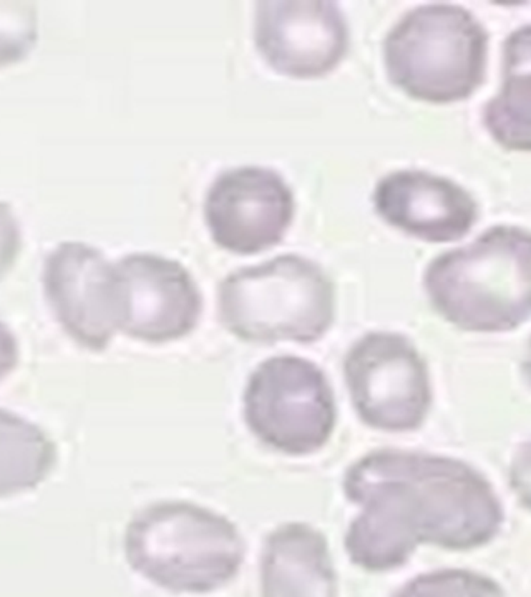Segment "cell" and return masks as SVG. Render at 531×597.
<instances>
[{
    "mask_svg": "<svg viewBox=\"0 0 531 597\" xmlns=\"http://www.w3.org/2000/svg\"><path fill=\"white\" fill-rule=\"evenodd\" d=\"M525 375L528 378L530 385H531V339H530V344H528V350H526V355H525Z\"/></svg>",
    "mask_w": 531,
    "mask_h": 597,
    "instance_id": "obj_22",
    "label": "cell"
},
{
    "mask_svg": "<svg viewBox=\"0 0 531 597\" xmlns=\"http://www.w3.org/2000/svg\"><path fill=\"white\" fill-rule=\"evenodd\" d=\"M22 244V231L16 212L7 203H0V277L16 260Z\"/></svg>",
    "mask_w": 531,
    "mask_h": 597,
    "instance_id": "obj_19",
    "label": "cell"
},
{
    "mask_svg": "<svg viewBox=\"0 0 531 597\" xmlns=\"http://www.w3.org/2000/svg\"><path fill=\"white\" fill-rule=\"evenodd\" d=\"M296 199L289 183L266 166H234L213 179L205 196V219L222 249L253 254L269 249L291 226Z\"/></svg>",
    "mask_w": 531,
    "mask_h": 597,
    "instance_id": "obj_9",
    "label": "cell"
},
{
    "mask_svg": "<svg viewBox=\"0 0 531 597\" xmlns=\"http://www.w3.org/2000/svg\"><path fill=\"white\" fill-rule=\"evenodd\" d=\"M342 490L360 509L345 531V553L369 572L404 566L420 544L448 551L485 546L503 524L487 478L442 454L372 450L349 464Z\"/></svg>",
    "mask_w": 531,
    "mask_h": 597,
    "instance_id": "obj_1",
    "label": "cell"
},
{
    "mask_svg": "<svg viewBox=\"0 0 531 597\" xmlns=\"http://www.w3.org/2000/svg\"><path fill=\"white\" fill-rule=\"evenodd\" d=\"M338 418L332 383L312 360L274 355L249 373L243 420L264 448L291 458L311 457L329 445Z\"/></svg>",
    "mask_w": 531,
    "mask_h": 597,
    "instance_id": "obj_6",
    "label": "cell"
},
{
    "mask_svg": "<svg viewBox=\"0 0 531 597\" xmlns=\"http://www.w3.org/2000/svg\"><path fill=\"white\" fill-rule=\"evenodd\" d=\"M55 463L56 448L44 430L0 410V498L39 486Z\"/></svg>",
    "mask_w": 531,
    "mask_h": 597,
    "instance_id": "obj_14",
    "label": "cell"
},
{
    "mask_svg": "<svg viewBox=\"0 0 531 597\" xmlns=\"http://www.w3.org/2000/svg\"><path fill=\"white\" fill-rule=\"evenodd\" d=\"M431 307L468 332H506L531 317V232L496 226L426 267Z\"/></svg>",
    "mask_w": 531,
    "mask_h": 597,
    "instance_id": "obj_3",
    "label": "cell"
},
{
    "mask_svg": "<svg viewBox=\"0 0 531 597\" xmlns=\"http://www.w3.org/2000/svg\"><path fill=\"white\" fill-rule=\"evenodd\" d=\"M531 75V25L515 30L503 45V77Z\"/></svg>",
    "mask_w": 531,
    "mask_h": 597,
    "instance_id": "obj_18",
    "label": "cell"
},
{
    "mask_svg": "<svg viewBox=\"0 0 531 597\" xmlns=\"http://www.w3.org/2000/svg\"><path fill=\"white\" fill-rule=\"evenodd\" d=\"M485 126L505 148L531 151V75L503 77L485 108Z\"/></svg>",
    "mask_w": 531,
    "mask_h": 597,
    "instance_id": "obj_15",
    "label": "cell"
},
{
    "mask_svg": "<svg viewBox=\"0 0 531 597\" xmlns=\"http://www.w3.org/2000/svg\"><path fill=\"white\" fill-rule=\"evenodd\" d=\"M110 296L117 332L148 344L186 337L203 315L193 274L158 254L131 253L112 263Z\"/></svg>",
    "mask_w": 531,
    "mask_h": 597,
    "instance_id": "obj_8",
    "label": "cell"
},
{
    "mask_svg": "<svg viewBox=\"0 0 531 597\" xmlns=\"http://www.w3.org/2000/svg\"><path fill=\"white\" fill-rule=\"evenodd\" d=\"M392 597H505L490 577L467 569H440L410 579Z\"/></svg>",
    "mask_w": 531,
    "mask_h": 597,
    "instance_id": "obj_16",
    "label": "cell"
},
{
    "mask_svg": "<svg viewBox=\"0 0 531 597\" xmlns=\"http://www.w3.org/2000/svg\"><path fill=\"white\" fill-rule=\"evenodd\" d=\"M18 362V345L11 329L0 322V380L6 378Z\"/></svg>",
    "mask_w": 531,
    "mask_h": 597,
    "instance_id": "obj_21",
    "label": "cell"
},
{
    "mask_svg": "<svg viewBox=\"0 0 531 597\" xmlns=\"http://www.w3.org/2000/svg\"><path fill=\"white\" fill-rule=\"evenodd\" d=\"M246 551L236 523L193 501L151 503L133 516L125 531L131 569L173 594H211L231 584Z\"/></svg>",
    "mask_w": 531,
    "mask_h": 597,
    "instance_id": "obj_2",
    "label": "cell"
},
{
    "mask_svg": "<svg viewBox=\"0 0 531 597\" xmlns=\"http://www.w3.org/2000/svg\"><path fill=\"white\" fill-rule=\"evenodd\" d=\"M374 205L388 224L430 243L463 238L478 216L477 203L460 184L422 169H398L378 179Z\"/></svg>",
    "mask_w": 531,
    "mask_h": 597,
    "instance_id": "obj_12",
    "label": "cell"
},
{
    "mask_svg": "<svg viewBox=\"0 0 531 597\" xmlns=\"http://www.w3.org/2000/svg\"><path fill=\"white\" fill-rule=\"evenodd\" d=\"M221 325L244 342L312 344L335 320V286L319 263L281 254L234 269L217 286Z\"/></svg>",
    "mask_w": 531,
    "mask_h": 597,
    "instance_id": "obj_4",
    "label": "cell"
},
{
    "mask_svg": "<svg viewBox=\"0 0 531 597\" xmlns=\"http://www.w3.org/2000/svg\"><path fill=\"white\" fill-rule=\"evenodd\" d=\"M344 380L357 418L372 430L409 433L430 414L434 390L424 355L409 337L372 330L344 355Z\"/></svg>",
    "mask_w": 531,
    "mask_h": 597,
    "instance_id": "obj_7",
    "label": "cell"
},
{
    "mask_svg": "<svg viewBox=\"0 0 531 597\" xmlns=\"http://www.w3.org/2000/svg\"><path fill=\"white\" fill-rule=\"evenodd\" d=\"M35 7L25 0H0V66L23 59L39 33Z\"/></svg>",
    "mask_w": 531,
    "mask_h": 597,
    "instance_id": "obj_17",
    "label": "cell"
},
{
    "mask_svg": "<svg viewBox=\"0 0 531 597\" xmlns=\"http://www.w3.org/2000/svg\"><path fill=\"white\" fill-rule=\"evenodd\" d=\"M488 39L470 12L450 4L412 8L388 30L383 61L388 78L430 103L468 98L487 70Z\"/></svg>",
    "mask_w": 531,
    "mask_h": 597,
    "instance_id": "obj_5",
    "label": "cell"
},
{
    "mask_svg": "<svg viewBox=\"0 0 531 597\" xmlns=\"http://www.w3.org/2000/svg\"><path fill=\"white\" fill-rule=\"evenodd\" d=\"M508 483L521 506L531 511V440L521 445L513 454Z\"/></svg>",
    "mask_w": 531,
    "mask_h": 597,
    "instance_id": "obj_20",
    "label": "cell"
},
{
    "mask_svg": "<svg viewBox=\"0 0 531 597\" xmlns=\"http://www.w3.org/2000/svg\"><path fill=\"white\" fill-rule=\"evenodd\" d=\"M261 597H338L339 581L321 529L287 521L264 538L259 557Z\"/></svg>",
    "mask_w": 531,
    "mask_h": 597,
    "instance_id": "obj_13",
    "label": "cell"
},
{
    "mask_svg": "<svg viewBox=\"0 0 531 597\" xmlns=\"http://www.w3.org/2000/svg\"><path fill=\"white\" fill-rule=\"evenodd\" d=\"M254 42L276 72L316 78L344 60L350 30L342 8L332 0H259Z\"/></svg>",
    "mask_w": 531,
    "mask_h": 597,
    "instance_id": "obj_10",
    "label": "cell"
},
{
    "mask_svg": "<svg viewBox=\"0 0 531 597\" xmlns=\"http://www.w3.org/2000/svg\"><path fill=\"white\" fill-rule=\"evenodd\" d=\"M112 263L93 246L61 243L44 264V289L56 319L82 347L105 350L115 337Z\"/></svg>",
    "mask_w": 531,
    "mask_h": 597,
    "instance_id": "obj_11",
    "label": "cell"
}]
</instances>
